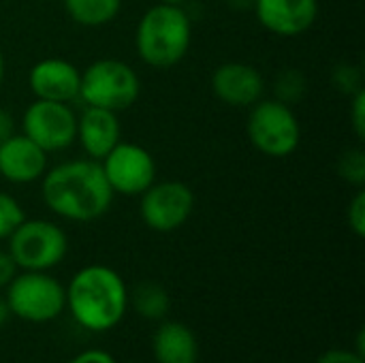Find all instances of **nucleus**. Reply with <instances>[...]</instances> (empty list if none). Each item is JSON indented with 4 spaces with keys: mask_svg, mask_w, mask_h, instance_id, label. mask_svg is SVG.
Returning a JSON list of instances; mask_svg holds the SVG:
<instances>
[{
    "mask_svg": "<svg viewBox=\"0 0 365 363\" xmlns=\"http://www.w3.org/2000/svg\"><path fill=\"white\" fill-rule=\"evenodd\" d=\"M306 90H308V81L299 68H284L282 73H278L274 81V98L291 107L304 98Z\"/></svg>",
    "mask_w": 365,
    "mask_h": 363,
    "instance_id": "obj_19",
    "label": "nucleus"
},
{
    "mask_svg": "<svg viewBox=\"0 0 365 363\" xmlns=\"http://www.w3.org/2000/svg\"><path fill=\"white\" fill-rule=\"evenodd\" d=\"M248 109L246 133L263 156L287 158L299 148L302 124L291 105L278 98H261Z\"/></svg>",
    "mask_w": 365,
    "mask_h": 363,
    "instance_id": "obj_5",
    "label": "nucleus"
},
{
    "mask_svg": "<svg viewBox=\"0 0 365 363\" xmlns=\"http://www.w3.org/2000/svg\"><path fill=\"white\" fill-rule=\"evenodd\" d=\"M4 75H6V62H4V53L0 51V88L4 83Z\"/></svg>",
    "mask_w": 365,
    "mask_h": 363,
    "instance_id": "obj_30",
    "label": "nucleus"
},
{
    "mask_svg": "<svg viewBox=\"0 0 365 363\" xmlns=\"http://www.w3.org/2000/svg\"><path fill=\"white\" fill-rule=\"evenodd\" d=\"M163 4H173V6H184L188 0H160Z\"/></svg>",
    "mask_w": 365,
    "mask_h": 363,
    "instance_id": "obj_31",
    "label": "nucleus"
},
{
    "mask_svg": "<svg viewBox=\"0 0 365 363\" xmlns=\"http://www.w3.org/2000/svg\"><path fill=\"white\" fill-rule=\"evenodd\" d=\"M66 15L83 28H101L111 24L120 9L122 0H62Z\"/></svg>",
    "mask_w": 365,
    "mask_h": 363,
    "instance_id": "obj_17",
    "label": "nucleus"
},
{
    "mask_svg": "<svg viewBox=\"0 0 365 363\" xmlns=\"http://www.w3.org/2000/svg\"><path fill=\"white\" fill-rule=\"evenodd\" d=\"M349 118H351V126H353V133L359 141L365 139V90H359L351 96V111H349Z\"/></svg>",
    "mask_w": 365,
    "mask_h": 363,
    "instance_id": "obj_24",
    "label": "nucleus"
},
{
    "mask_svg": "<svg viewBox=\"0 0 365 363\" xmlns=\"http://www.w3.org/2000/svg\"><path fill=\"white\" fill-rule=\"evenodd\" d=\"M192 43V19L184 6L154 4L135 28V49L143 64L171 68L180 64Z\"/></svg>",
    "mask_w": 365,
    "mask_h": 363,
    "instance_id": "obj_3",
    "label": "nucleus"
},
{
    "mask_svg": "<svg viewBox=\"0 0 365 363\" xmlns=\"http://www.w3.org/2000/svg\"><path fill=\"white\" fill-rule=\"evenodd\" d=\"M338 175L353 184L364 186L365 182V152L361 148H349L338 160Z\"/></svg>",
    "mask_w": 365,
    "mask_h": 363,
    "instance_id": "obj_20",
    "label": "nucleus"
},
{
    "mask_svg": "<svg viewBox=\"0 0 365 363\" xmlns=\"http://www.w3.org/2000/svg\"><path fill=\"white\" fill-rule=\"evenodd\" d=\"M21 133L47 154L64 152L77 137V113L71 103L34 98L21 116Z\"/></svg>",
    "mask_w": 365,
    "mask_h": 363,
    "instance_id": "obj_9",
    "label": "nucleus"
},
{
    "mask_svg": "<svg viewBox=\"0 0 365 363\" xmlns=\"http://www.w3.org/2000/svg\"><path fill=\"white\" fill-rule=\"evenodd\" d=\"M47 152L24 133H15L0 145V178L11 184H32L47 171Z\"/></svg>",
    "mask_w": 365,
    "mask_h": 363,
    "instance_id": "obj_14",
    "label": "nucleus"
},
{
    "mask_svg": "<svg viewBox=\"0 0 365 363\" xmlns=\"http://www.w3.org/2000/svg\"><path fill=\"white\" fill-rule=\"evenodd\" d=\"M17 274V265L13 261V257L9 255V250H0V291L9 287V282L15 278Z\"/></svg>",
    "mask_w": 365,
    "mask_h": 363,
    "instance_id": "obj_26",
    "label": "nucleus"
},
{
    "mask_svg": "<svg viewBox=\"0 0 365 363\" xmlns=\"http://www.w3.org/2000/svg\"><path fill=\"white\" fill-rule=\"evenodd\" d=\"M128 302H133L137 315H141L148 321H160L167 317L171 300L169 293L156 285V282H143L135 289L133 297H128Z\"/></svg>",
    "mask_w": 365,
    "mask_h": 363,
    "instance_id": "obj_18",
    "label": "nucleus"
},
{
    "mask_svg": "<svg viewBox=\"0 0 365 363\" xmlns=\"http://www.w3.org/2000/svg\"><path fill=\"white\" fill-rule=\"evenodd\" d=\"M4 300L13 317L28 323H49L66 308V289L47 272H21L9 282Z\"/></svg>",
    "mask_w": 365,
    "mask_h": 363,
    "instance_id": "obj_7",
    "label": "nucleus"
},
{
    "mask_svg": "<svg viewBox=\"0 0 365 363\" xmlns=\"http://www.w3.org/2000/svg\"><path fill=\"white\" fill-rule=\"evenodd\" d=\"M331 83L336 86L338 92L353 96L355 92L364 90V73L357 64L353 62H342L331 71Z\"/></svg>",
    "mask_w": 365,
    "mask_h": 363,
    "instance_id": "obj_22",
    "label": "nucleus"
},
{
    "mask_svg": "<svg viewBox=\"0 0 365 363\" xmlns=\"http://www.w3.org/2000/svg\"><path fill=\"white\" fill-rule=\"evenodd\" d=\"M317 363H365V362H364V355H359V353H355V351L334 349V351L323 353Z\"/></svg>",
    "mask_w": 365,
    "mask_h": 363,
    "instance_id": "obj_25",
    "label": "nucleus"
},
{
    "mask_svg": "<svg viewBox=\"0 0 365 363\" xmlns=\"http://www.w3.org/2000/svg\"><path fill=\"white\" fill-rule=\"evenodd\" d=\"M154 359L158 363H197L199 342L190 327L184 323H163L152 340Z\"/></svg>",
    "mask_w": 365,
    "mask_h": 363,
    "instance_id": "obj_16",
    "label": "nucleus"
},
{
    "mask_svg": "<svg viewBox=\"0 0 365 363\" xmlns=\"http://www.w3.org/2000/svg\"><path fill=\"white\" fill-rule=\"evenodd\" d=\"M15 133L17 131H15V118H13V113L6 111V109H0V145L9 137H13Z\"/></svg>",
    "mask_w": 365,
    "mask_h": 363,
    "instance_id": "obj_28",
    "label": "nucleus"
},
{
    "mask_svg": "<svg viewBox=\"0 0 365 363\" xmlns=\"http://www.w3.org/2000/svg\"><path fill=\"white\" fill-rule=\"evenodd\" d=\"M9 317H11L9 304H6V300H4V297L0 295V327H4V325H6Z\"/></svg>",
    "mask_w": 365,
    "mask_h": 363,
    "instance_id": "obj_29",
    "label": "nucleus"
},
{
    "mask_svg": "<svg viewBox=\"0 0 365 363\" xmlns=\"http://www.w3.org/2000/svg\"><path fill=\"white\" fill-rule=\"evenodd\" d=\"M81 68L64 58H43L32 64L28 73V86L34 98L73 103L79 98Z\"/></svg>",
    "mask_w": 365,
    "mask_h": 363,
    "instance_id": "obj_13",
    "label": "nucleus"
},
{
    "mask_svg": "<svg viewBox=\"0 0 365 363\" xmlns=\"http://www.w3.org/2000/svg\"><path fill=\"white\" fill-rule=\"evenodd\" d=\"M212 92L229 107H252L265 94V79L252 64L222 62L212 73Z\"/></svg>",
    "mask_w": 365,
    "mask_h": 363,
    "instance_id": "obj_12",
    "label": "nucleus"
},
{
    "mask_svg": "<svg viewBox=\"0 0 365 363\" xmlns=\"http://www.w3.org/2000/svg\"><path fill=\"white\" fill-rule=\"evenodd\" d=\"M141 96V79L137 71L118 58H101L81 71L79 98L88 107L109 111L130 109Z\"/></svg>",
    "mask_w": 365,
    "mask_h": 363,
    "instance_id": "obj_4",
    "label": "nucleus"
},
{
    "mask_svg": "<svg viewBox=\"0 0 365 363\" xmlns=\"http://www.w3.org/2000/svg\"><path fill=\"white\" fill-rule=\"evenodd\" d=\"M346 220H349V229L357 235L364 237L365 235V190H357L355 197L349 203L346 210Z\"/></svg>",
    "mask_w": 365,
    "mask_h": 363,
    "instance_id": "obj_23",
    "label": "nucleus"
},
{
    "mask_svg": "<svg viewBox=\"0 0 365 363\" xmlns=\"http://www.w3.org/2000/svg\"><path fill=\"white\" fill-rule=\"evenodd\" d=\"M68 363H115V359H113L107 351L90 349V351H83V353L75 355Z\"/></svg>",
    "mask_w": 365,
    "mask_h": 363,
    "instance_id": "obj_27",
    "label": "nucleus"
},
{
    "mask_svg": "<svg viewBox=\"0 0 365 363\" xmlns=\"http://www.w3.org/2000/svg\"><path fill=\"white\" fill-rule=\"evenodd\" d=\"M6 242V250L21 272H49L60 265L68 252L64 229L43 218H24Z\"/></svg>",
    "mask_w": 365,
    "mask_h": 363,
    "instance_id": "obj_6",
    "label": "nucleus"
},
{
    "mask_svg": "<svg viewBox=\"0 0 365 363\" xmlns=\"http://www.w3.org/2000/svg\"><path fill=\"white\" fill-rule=\"evenodd\" d=\"M98 163L113 195L139 197L156 182V160L150 150L139 143L120 141Z\"/></svg>",
    "mask_w": 365,
    "mask_h": 363,
    "instance_id": "obj_10",
    "label": "nucleus"
},
{
    "mask_svg": "<svg viewBox=\"0 0 365 363\" xmlns=\"http://www.w3.org/2000/svg\"><path fill=\"white\" fill-rule=\"evenodd\" d=\"M24 218L26 212L21 203L13 195L0 190V242L9 240V235L24 223Z\"/></svg>",
    "mask_w": 365,
    "mask_h": 363,
    "instance_id": "obj_21",
    "label": "nucleus"
},
{
    "mask_svg": "<svg viewBox=\"0 0 365 363\" xmlns=\"http://www.w3.org/2000/svg\"><path fill=\"white\" fill-rule=\"evenodd\" d=\"M83 154L92 160H103L120 141L122 126L115 111L101 107H83L77 116V137Z\"/></svg>",
    "mask_w": 365,
    "mask_h": 363,
    "instance_id": "obj_15",
    "label": "nucleus"
},
{
    "mask_svg": "<svg viewBox=\"0 0 365 363\" xmlns=\"http://www.w3.org/2000/svg\"><path fill=\"white\" fill-rule=\"evenodd\" d=\"M257 21L276 36H299L319 17V0H252Z\"/></svg>",
    "mask_w": 365,
    "mask_h": 363,
    "instance_id": "obj_11",
    "label": "nucleus"
},
{
    "mask_svg": "<svg viewBox=\"0 0 365 363\" xmlns=\"http://www.w3.org/2000/svg\"><path fill=\"white\" fill-rule=\"evenodd\" d=\"M66 308L77 325L88 332H109L122 323L128 291L122 276L109 265H86L68 282Z\"/></svg>",
    "mask_w": 365,
    "mask_h": 363,
    "instance_id": "obj_2",
    "label": "nucleus"
},
{
    "mask_svg": "<svg viewBox=\"0 0 365 363\" xmlns=\"http://www.w3.org/2000/svg\"><path fill=\"white\" fill-rule=\"evenodd\" d=\"M43 2H53V0H43Z\"/></svg>",
    "mask_w": 365,
    "mask_h": 363,
    "instance_id": "obj_32",
    "label": "nucleus"
},
{
    "mask_svg": "<svg viewBox=\"0 0 365 363\" xmlns=\"http://www.w3.org/2000/svg\"><path fill=\"white\" fill-rule=\"evenodd\" d=\"M41 197L58 218L92 223L109 212L115 195L98 160L77 158L47 167L41 178Z\"/></svg>",
    "mask_w": 365,
    "mask_h": 363,
    "instance_id": "obj_1",
    "label": "nucleus"
},
{
    "mask_svg": "<svg viewBox=\"0 0 365 363\" xmlns=\"http://www.w3.org/2000/svg\"><path fill=\"white\" fill-rule=\"evenodd\" d=\"M195 193L188 184L178 180L154 182L139 195V216L143 225L156 233L178 231L195 212Z\"/></svg>",
    "mask_w": 365,
    "mask_h": 363,
    "instance_id": "obj_8",
    "label": "nucleus"
}]
</instances>
